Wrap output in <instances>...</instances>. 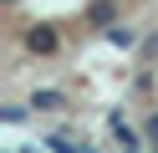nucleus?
Returning <instances> with one entry per match:
<instances>
[{"mask_svg":"<svg viewBox=\"0 0 158 153\" xmlns=\"http://www.w3.org/2000/svg\"><path fill=\"white\" fill-rule=\"evenodd\" d=\"M31 107H36V112H56V107H66V97L46 87V92H36V97H31Z\"/></svg>","mask_w":158,"mask_h":153,"instance_id":"nucleus-3","label":"nucleus"},{"mask_svg":"<svg viewBox=\"0 0 158 153\" xmlns=\"http://www.w3.org/2000/svg\"><path fill=\"white\" fill-rule=\"evenodd\" d=\"M26 51L51 56V51H56V31H51V26H26Z\"/></svg>","mask_w":158,"mask_h":153,"instance_id":"nucleus-2","label":"nucleus"},{"mask_svg":"<svg viewBox=\"0 0 158 153\" xmlns=\"http://www.w3.org/2000/svg\"><path fill=\"white\" fill-rule=\"evenodd\" d=\"M87 20H92V26H112V0H97V5L87 10Z\"/></svg>","mask_w":158,"mask_h":153,"instance_id":"nucleus-4","label":"nucleus"},{"mask_svg":"<svg viewBox=\"0 0 158 153\" xmlns=\"http://www.w3.org/2000/svg\"><path fill=\"white\" fill-rule=\"evenodd\" d=\"M107 41H112V46H133V31H127V26H107Z\"/></svg>","mask_w":158,"mask_h":153,"instance_id":"nucleus-5","label":"nucleus"},{"mask_svg":"<svg viewBox=\"0 0 158 153\" xmlns=\"http://www.w3.org/2000/svg\"><path fill=\"white\" fill-rule=\"evenodd\" d=\"M107 133H112V138L123 143V148H143V143H148V133H138L133 122L123 117V112H112V117H107Z\"/></svg>","mask_w":158,"mask_h":153,"instance_id":"nucleus-1","label":"nucleus"},{"mask_svg":"<svg viewBox=\"0 0 158 153\" xmlns=\"http://www.w3.org/2000/svg\"><path fill=\"white\" fill-rule=\"evenodd\" d=\"M143 133H148V143H153V148H158V112H153V117H148V128H143Z\"/></svg>","mask_w":158,"mask_h":153,"instance_id":"nucleus-6","label":"nucleus"}]
</instances>
